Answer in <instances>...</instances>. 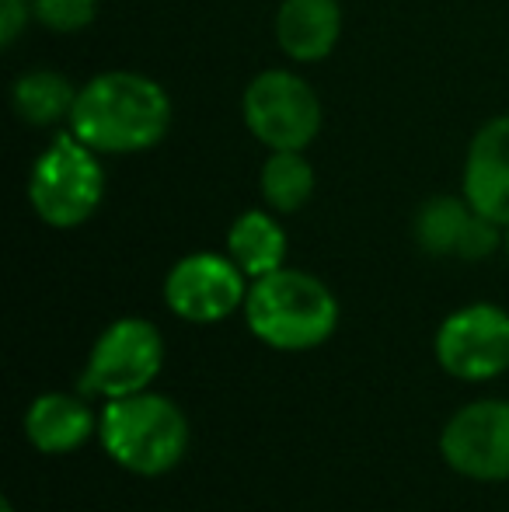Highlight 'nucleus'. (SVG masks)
<instances>
[{
	"label": "nucleus",
	"instance_id": "nucleus-1",
	"mask_svg": "<svg viewBox=\"0 0 509 512\" xmlns=\"http://www.w3.org/2000/svg\"><path fill=\"white\" fill-rule=\"evenodd\" d=\"M67 129L102 157L147 154L171 129V98L154 77L105 70L77 88Z\"/></svg>",
	"mask_w": 509,
	"mask_h": 512
},
{
	"label": "nucleus",
	"instance_id": "nucleus-2",
	"mask_svg": "<svg viewBox=\"0 0 509 512\" xmlns=\"http://www.w3.org/2000/svg\"><path fill=\"white\" fill-rule=\"evenodd\" d=\"M248 331L279 352H307L325 345L339 328V300L318 276L276 269L248 286Z\"/></svg>",
	"mask_w": 509,
	"mask_h": 512
},
{
	"label": "nucleus",
	"instance_id": "nucleus-3",
	"mask_svg": "<svg viewBox=\"0 0 509 512\" xmlns=\"http://www.w3.org/2000/svg\"><path fill=\"white\" fill-rule=\"evenodd\" d=\"M98 439L112 464L140 478H161L185 460L192 429L185 411L164 394H129L116 398L98 415Z\"/></svg>",
	"mask_w": 509,
	"mask_h": 512
},
{
	"label": "nucleus",
	"instance_id": "nucleus-4",
	"mask_svg": "<svg viewBox=\"0 0 509 512\" xmlns=\"http://www.w3.org/2000/svg\"><path fill=\"white\" fill-rule=\"evenodd\" d=\"M105 199L102 154L74 133H60L28 171V206L46 227L74 230L98 213Z\"/></svg>",
	"mask_w": 509,
	"mask_h": 512
},
{
	"label": "nucleus",
	"instance_id": "nucleus-5",
	"mask_svg": "<svg viewBox=\"0 0 509 512\" xmlns=\"http://www.w3.org/2000/svg\"><path fill=\"white\" fill-rule=\"evenodd\" d=\"M241 119L265 150H307L321 133L325 108L293 70H262L241 95Z\"/></svg>",
	"mask_w": 509,
	"mask_h": 512
},
{
	"label": "nucleus",
	"instance_id": "nucleus-6",
	"mask_svg": "<svg viewBox=\"0 0 509 512\" xmlns=\"http://www.w3.org/2000/svg\"><path fill=\"white\" fill-rule=\"evenodd\" d=\"M164 366V338L143 317H119L91 345L81 391L91 398H129L147 391Z\"/></svg>",
	"mask_w": 509,
	"mask_h": 512
},
{
	"label": "nucleus",
	"instance_id": "nucleus-7",
	"mask_svg": "<svg viewBox=\"0 0 509 512\" xmlns=\"http://www.w3.org/2000/svg\"><path fill=\"white\" fill-rule=\"evenodd\" d=\"M436 363L464 384L496 380L509 370V310L468 304L443 317L433 338Z\"/></svg>",
	"mask_w": 509,
	"mask_h": 512
},
{
	"label": "nucleus",
	"instance_id": "nucleus-8",
	"mask_svg": "<svg viewBox=\"0 0 509 512\" xmlns=\"http://www.w3.org/2000/svg\"><path fill=\"white\" fill-rule=\"evenodd\" d=\"M248 276L220 251H192L171 265L164 279V304L189 324H217L245 310Z\"/></svg>",
	"mask_w": 509,
	"mask_h": 512
},
{
	"label": "nucleus",
	"instance_id": "nucleus-9",
	"mask_svg": "<svg viewBox=\"0 0 509 512\" xmlns=\"http://www.w3.org/2000/svg\"><path fill=\"white\" fill-rule=\"evenodd\" d=\"M440 453L450 471L471 481L509 478V401H471L447 418Z\"/></svg>",
	"mask_w": 509,
	"mask_h": 512
},
{
	"label": "nucleus",
	"instance_id": "nucleus-10",
	"mask_svg": "<svg viewBox=\"0 0 509 512\" xmlns=\"http://www.w3.org/2000/svg\"><path fill=\"white\" fill-rule=\"evenodd\" d=\"M461 196L471 209L509 227V115L489 119L468 143Z\"/></svg>",
	"mask_w": 509,
	"mask_h": 512
},
{
	"label": "nucleus",
	"instance_id": "nucleus-11",
	"mask_svg": "<svg viewBox=\"0 0 509 512\" xmlns=\"http://www.w3.org/2000/svg\"><path fill=\"white\" fill-rule=\"evenodd\" d=\"M342 39L339 0H283L276 11V46L293 63H321Z\"/></svg>",
	"mask_w": 509,
	"mask_h": 512
},
{
	"label": "nucleus",
	"instance_id": "nucleus-12",
	"mask_svg": "<svg viewBox=\"0 0 509 512\" xmlns=\"http://www.w3.org/2000/svg\"><path fill=\"white\" fill-rule=\"evenodd\" d=\"M98 418L74 394H42L25 411V436L39 453H74L95 436Z\"/></svg>",
	"mask_w": 509,
	"mask_h": 512
},
{
	"label": "nucleus",
	"instance_id": "nucleus-13",
	"mask_svg": "<svg viewBox=\"0 0 509 512\" xmlns=\"http://www.w3.org/2000/svg\"><path fill=\"white\" fill-rule=\"evenodd\" d=\"M227 255L234 258L248 279H262L286 265V230L279 227L276 213L265 209H245L227 230Z\"/></svg>",
	"mask_w": 509,
	"mask_h": 512
},
{
	"label": "nucleus",
	"instance_id": "nucleus-14",
	"mask_svg": "<svg viewBox=\"0 0 509 512\" xmlns=\"http://www.w3.org/2000/svg\"><path fill=\"white\" fill-rule=\"evenodd\" d=\"M77 102V88L60 70H25L11 88V105L25 126L49 129L70 119V108Z\"/></svg>",
	"mask_w": 509,
	"mask_h": 512
},
{
	"label": "nucleus",
	"instance_id": "nucleus-15",
	"mask_svg": "<svg viewBox=\"0 0 509 512\" xmlns=\"http://www.w3.org/2000/svg\"><path fill=\"white\" fill-rule=\"evenodd\" d=\"M475 223H478V209H471L464 196H433L415 213V241L433 258L443 255L464 258V248H468V237L475 230Z\"/></svg>",
	"mask_w": 509,
	"mask_h": 512
},
{
	"label": "nucleus",
	"instance_id": "nucleus-16",
	"mask_svg": "<svg viewBox=\"0 0 509 512\" xmlns=\"http://www.w3.org/2000/svg\"><path fill=\"white\" fill-rule=\"evenodd\" d=\"M258 189L272 213H300L314 196V168L304 150H269L258 175Z\"/></svg>",
	"mask_w": 509,
	"mask_h": 512
},
{
	"label": "nucleus",
	"instance_id": "nucleus-17",
	"mask_svg": "<svg viewBox=\"0 0 509 512\" xmlns=\"http://www.w3.org/2000/svg\"><path fill=\"white\" fill-rule=\"evenodd\" d=\"M32 11L46 32L74 35L95 25L98 0H32Z\"/></svg>",
	"mask_w": 509,
	"mask_h": 512
},
{
	"label": "nucleus",
	"instance_id": "nucleus-18",
	"mask_svg": "<svg viewBox=\"0 0 509 512\" xmlns=\"http://www.w3.org/2000/svg\"><path fill=\"white\" fill-rule=\"evenodd\" d=\"M28 21H35L32 0H0V46L11 49L28 28Z\"/></svg>",
	"mask_w": 509,
	"mask_h": 512
},
{
	"label": "nucleus",
	"instance_id": "nucleus-19",
	"mask_svg": "<svg viewBox=\"0 0 509 512\" xmlns=\"http://www.w3.org/2000/svg\"><path fill=\"white\" fill-rule=\"evenodd\" d=\"M503 248H506V255H509V227L503 230Z\"/></svg>",
	"mask_w": 509,
	"mask_h": 512
},
{
	"label": "nucleus",
	"instance_id": "nucleus-20",
	"mask_svg": "<svg viewBox=\"0 0 509 512\" xmlns=\"http://www.w3.org/2000/svg\"><path fill=\"white\" fill-rule=\"evenodd\" d=\"M4 512H14V509H11V502H7V499H4Z\"/></svg>",
	"mask_w": 509,
	"mask_h": 512
}]
</instances>
